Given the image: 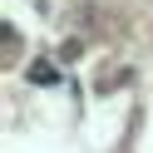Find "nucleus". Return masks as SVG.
<instances>
[{"label":"nucleus","instance_id":"f257e3e1","mask_svg":"<svg viewBox=\"0 0 153 153\" xmlns=\"http://www.w3.org/2000/svg\"><path fill=\"white\" fill-rule=\"evenodd\" d=\"M30 84H59V74H54V64L35 59V64H30Z\"/></svg>","mask_w":153,"mask_h":153}]
</instances>
